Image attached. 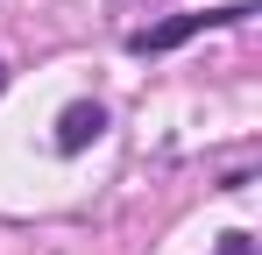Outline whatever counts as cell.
Listing matches in <instances>:
<instances>
[{"mask_svg": "<svg viewBox=\"0 0 262 255\" xmlns=\"http://www.w3.org/2000/svg\"><path fill=\"white\" fill-rule=\"evenodd\" d=\"M248 14H255V0L206 7V14H170V22H156V29H135L128 50H135V57H163V50H184L191 36H206V29H234V22H248Z\"/></svg>", "mask_w": 262, "mask_h": 255, "instance_id": "1", "label": "cell"}, {"mask_svg": "<svg viewBox=\"0 0 262 255\" xmlns=\"http://www.w3.org/2000/svg\"><path fill=\"white\" fill-rule=\"evenodd\" d=\"M99 135H106V107H99V99H71V107L57 114V156H78Z\"/></svg>", "mask_w": 262, "mask_h": 255, "instance_id": "2", "label": "cell"}, {"mask_svg": "<svg viewBox=\"0 0 262 255\" xmlns=\"http://www.w3.org/2000/svg\"><path fill=\"white\" fill-rule=\"evenodd\" d=\"M213 255H255V241H248V234H220V248Z\"/></svg>", "mask_w": 262, "mask_h": 255, "instance_id": "3", "label": "cell"}, {"mask_svg": "<svg viewBox=\"0 0 262 255\" xmlns=\"http://www.w3.org/2000/svg\"><path fill=\"white\" fill-rule=\"evenodd\" d=\"M0 92H7V64H0Z\"/></svg>", "mask_w": 262, "mask_h": 255, "instance_id": "4", "label": "cell"}]
</instances>
